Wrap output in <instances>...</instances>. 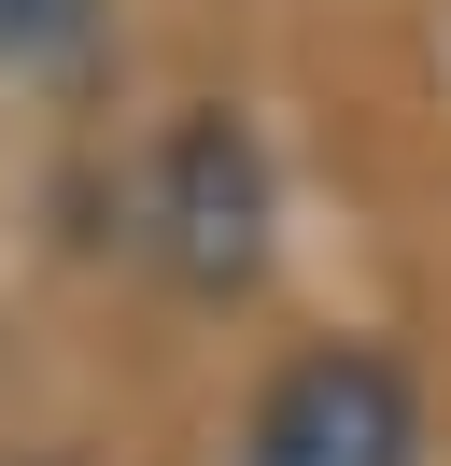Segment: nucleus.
<instances>
[{
	"label": "nucleus",
	"mask_w": 451,
	"mask_h": 466,
	"mask_svg": "<svg viewBox=\"0 0 451 466\" xmlns=\"http://www.w3.org/2000/svg\"><path fill=\"white\" fill-rule=\"evenodd\" d=\"M226 466H423V381L395 339H296L240 410Z\"/></svg>",
	"instance_id": "2"
},
{
	"label": "nucleus",
	"mask_w": 451,
	"mask_h": 466,
	"mask_svg": "<svg viewBox=\"0 0 451 466\" xmlns=\"http://www.w3.org/2000/svg\"><path fill=\"white\" fill-rule=\"evenodd\" d=\"M113 29V0H0V86H28V71H85Z\"/></svg>",
	"instance_id": "3"
},
{
	"label": "nucleus",
	"mask_w": 451,
	"mask_h": 466,
	"mask_svg": "<svg viewBox=\"0 0 451 466\" xmlns=\"http://www.w3.org/2000/svg\"><path fill=\"white\" fill-rule=\"evenodd\" d=\"M268 227H282V184H268L254 114L184 99V114L155 127V156H141V255H155V283L226 311V297H254V268H268Z\"/></svg>",
	"instance_id": "1"
}]
</instances>
